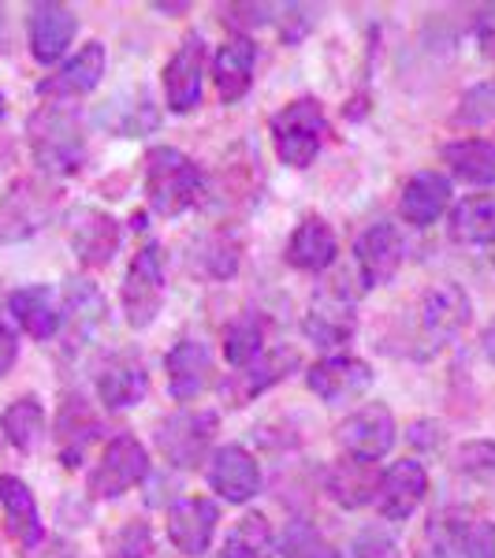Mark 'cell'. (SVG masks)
<instances>
[{
    "label": "cell",
    "instance_id": "6da1fadb",
    "mask_svg": "<svg viewBox=\"0 0 495 558\" xmlns=\"http://www.w3.org/2000/svg\"><path fill=\"white\" fill-rule=\"evenodd\" d=\"M26 134H31V153L38 160V168L52 175H71L83 168L86 160V138L83 128H79V116L68 112V108H41V112L31 116L26 123Z\"/></svg>",
    "mask_w": 495,
    "mask_h": 558
},
{
    "label": "cell",
    "instance_id": "7a4b0ae2",
    "mask_svg": "<svg viewBox=\"0 0 495 558\" xmlns=\"http://www.w3.org/2000/svg\"><path fill=\"white\" fill-rule=\"evenodd\" d=\"M146 194L153 213L179 216L186 213L202 194V172L186 153L176 146H157L146 157Z\"/></svg>",
    "mask_w": 495,
    "mask_h": 558
},
{
    "label": "cell",
    "instance_id": "3957f363",
    "mask_svg": "<svg viewBox=\"0 0 495 558\" xmlns=\"http://www.w3.org/2000/svg\"><path fill=\"white\" fill-rule=\"evenodd\" d=\"M324 134H328V120H324V108L313 97H299L273 116V146L276 157L291 168H310L313 157L324 146Z\"/></svg>",
    "mask_w": 495,
    "mask_h": 558
},
{
    "label": "cell",
    "instance_id": "277c9868",
    "mask_svg": "<svg viewBox=\"0 0 495 558\" xmlns=\"http://www.w3.org/2000/svg\"><path fill=\"white\" fill-rule=\"evenodd\" d=\"M160 305H165V254L157 242H149L134 254L128 279H123V310H128L131 328H149Z\"/></svg>",
    "mask_w": 495,
    "mask_h": 558
},
{
    "label": "cell",
    "instance_id": "5b68a950",
    "mask_svg": "<svg viewBox=\"0 0 495 558\" xmlns=\"http://www.w3.org/2000/svg\"><path fill=\"white\" fill-rule=\"evenodd\" d=\"M149 476V454L134 436H116L105 447L101 462L94 465L86 488L94 499H120L123 492H131L134 484H142Z\"/></svg>",
    "mask_w": 495,
    "mask_h": 558
},
{
    "label": "cell",
    "instance_id": "8992f818",
    "mask_svg": "<svg viewBox=\"0 0 495 558\" xmlns=\"http://www.w3.org/2000/svg\"><path fill=\"white\" fill-rule=\"evenodd\" d=\"M213 432H216V413H176L168 417L165 425L157 432V447L160 454L168 458L179 470H194L197 462L205 458L213 444Z\"/></svg>",
    "mask_w": 495,
    "mask_h": 558
},
{
    "label": "cell",
    "instance_id": "52a82bcc",
    "mask_svg": "<svg viewBox=\"0 0 495 558\" xmlns=\"http://www.w3.org/2000/svg\"><path fill=\"white\" fill-rule=\"evenodd\" d=\"M470 294L458 283H436L425 291L421 299V336H425L428 347H444L451 343L458 331L470 324Z\"/></svg>",
    "mask_w": 495,
    "mask_h": 558
},
{
    "label": "cell",
    "instance_id": "ba28073f",
    "mask_svg": "<svg viewBox=\"0 0 495 558\" xmlns=\"http://www.w3.org/2000/svg\"><path fill=\"white\" fill-rule=\"evenodd\" d=\"M425 492H428L425 465L413 462V458H402V462H395L381 473L373 499H376V510L388 521H407L413 510L421 507Z\"/></svg>",
    "mask_w": 495,
    "mask_h": 558
},
{
    "label": "cell",
    "instance_id": "9c48e42d",
    "mask_svg": "<svg viewBox=\"0 0 495 558\" xmlns=\"http://www.w3.org/2000/svg\"><path fill=\"white\" fill-rule=\"evenodd\" d=\"M339 444H343V451L350 458H358V462H369L373 465L376 458H384L391 451L395 444V417L388 407H365L358 410L354 417L343 421V428H339Z\"/></svg>",
    "mask_w": 495,
    "mask_h": 558
},
{
    "label": "cell",
    "instance_id": "30bf717a",
    "mask_svg": "<svg viewBox=\"0 0 495 558\" xmlns=\"http://www.w3.org/2000/svg\"><path fill=\"white\" fill-rule=\"evenodd\" d=\"M305 336L317 347H339L354 336L358 317H354V299H347L343 287H324V291L313 299L310 313L302 320Z\"/></svg>",
    "mask_w": 495,
    "mask_h": 558
},
{
    "label": "cell",
    "instance_id": "8fae6325",
    "mask_svg": "<svg viewBox=\"0 0 495 558\" xmlns=\"http://www.w3.org/2000/svg\"><path fill=\"white\" fill-rule=\"evenodd\" d=\"M402 254H407V246H402V231L395 228V223H388V220L373 223V228H369L365 235L358 239V246H354V257H358V272H362V283H365V287L388 283V279H391L395 272H399Z\"/></svg>",
    "mask_w": 495,
    "mask_h": 558
},
{
    "label": "cell",
    "instance_id": "7c38bea8",
    "mask_svg": "<svg viewBox=\"0 0 495 558\" xmlns=\"http://www.w3.org/2000/svg\"><path fill=\"white\" fill-rule=\"evenodd\" d=\"M209 484L220 499L228 502H246L261 492V465L246 447H220L209 458Z\"/></svg>",
    "mask_w": 495,
    "mask_h": 558
},
{
    "label": "cell",
    "instance_id": "4fadbf2b",
    "mask_svg": "<svg viewBox=\"0 0 495 558\" xmlns=\"http://www.w3.org/2000/svg\"><path fill=\"white\" fill-rule=\"evenodd\" d=\"M202 75H205V41L186 38L176 57L165 64V97L172 112H191L202 101Z\"/></svg>",
    "mask_w": 495,
    "mask_h": 558
},
{
    "label": "cell",
    "instance_id": "5bb4252c",
    "mask_svg": "<svg viewBox=\"0 0 495 558\" xmlns=\"http://www.w3.org/2000/svg\"><path fill=\"white\" fill-rule=\"evenodd\" d=\"M305 384H310V391L324 402H347V399H358L362 391H369L373 368H369L362 357H347V354L324 357V362L310 368Z\"/></svg>",
    "mask_w": 495,
    "mask_h": 558
},
{
    "label": "cell",
    "instance_id": "9a60e30c",
    "mask_svg": "<svg viewBox=\"0 0 495 558\" xmlns=\"http://www.w3.org/2000/svg\"><path fill=\"white\" fill-rule=\"evenodd\" d=\"M79 31L75 12L64 4H34L31 23H26V38H31V52L38 64H52L68 52L71 38Z\"/></svg>",
    "mask_w": 495,
    "mask_h": 558
},
{
    "label": "cell",
    "instance_id": "2e32d148",
    "mask_svg": "<svg viewBox=\"0 0 495 558\" xmlns=\"http://www.w3.org/2000/svg\"><path fill=\"white\" fill-rule=\"evenodd\" d=\"M165 368H168V391H172V399L191 402L194 395H202L205 387H209V376H213L209 347H205L202 339H179V343L168 350Z\"/></svg>",
    "mask_w": 495,
    "mask_h": 558
},
{
    "label": "cell",
    "instance_id": "e0dca14e",
    "mask_svg": "<svg viewBox=\"0 0 495 558\" xmlns=\"http://www.w3.org/2000/svg\"><path fill=\"white\" fill-rule=\"evenodd\" d=\"M216 502L209 499H183L168 510V539L176 544V551L183 555H205L216 533Z\"/></svg>",
    "mask_w": 495,
    "mask_h": 558
},
{
    "label": "cell",
    "instance_id": "ac0fdd59",
    "mask_svg": "<svg viewBox=\"0 0 495 558\" xmlns=\"http://www.w3.org/2000/svg\"><path fill=\"white\" fill-rule=\"evenodd\" d=\"M71 250L86 268H101L120 250V223L101 209H79L71 223Z\"/></svg>",
    "mask_w": 495,
    "mask_h": 558
},
{
    "label": "cell",
    "instance_id": "d6986e66",
    "mask_svg": "<svg viewBox=\"0 0 495 558\" xmlns=\"http://www.w3.org/2000/svg\"><path fill=\"white\" fill-rule=\"evenodd\" d=\"M299 365V354L294 350H273V354H265L261 350V357H254L250 365H242L239 373H231L228 380H224V399H231V407H246L254 395H261L265 387H273L276 380H283L287 368Z\"/></svg>",
    "mask_w": 495,
    "mask_h": 558
},
{
    "label": "cell",
    "instance_id": "ffe728a7",
    "mask_svg": "<svg viewBox=\"0 0 495 558\" xmlns=\"http://www.w3.org/2000/svg\"><path fill=\"white\" fill-rule=\"evenodd\" d=\"M105 45L101 41H89L79 49V57H71L64 68L57 71V75L41 78L38 83V94L41 97H57V101H64V97H79V94H89L97 83H101L105 75Z\"/></svg>",
    "mask_w": 495,
    "mask_h": 558
},
{
    "label": "cell",
    "instance_id": "44dd1931",
    "mask_svg": "<svg viewBox=\"0 0 495 558\" xmlns=\"http://www.w3.org/2000/svg\"><path fill=\"white\" fill-rule=\"evenodd\" d=\"M451 205V179L439 172H418L402 186V220L413 223V228H428L436 223L444 209Z\"/></svg>",
    "mask_w": 495,
    "mask_h": 558
},
{
    "label": "cell",
    "instance_id": "7402d4cb",
    "mask_svg": "<svg viewBox=\"0 0 495 558\" xmlns=\"http://www.w3.org/2000/svg\"><path fill=\"white\" fill-rule=\"evenodd\" d=\"M254 64H257V45L250 38H228L220 45V52L213 60V78L228 105L246 97L250 83H254Z\"/></svg>",
    "mask_w": 495,
    "mask_h": 558
},
{
    "label": "cell",
    "instance_id": "603a6c76",
    "mask_svg": "<svg viewBox=\"0 0 495 558\" xmlns=\"http://www.w3.org/2000/svg\"><path fill=\"white\" fill-rule=\"evenodd\" d=\"M97 432H101V421L89 410V402L79 399V395H68L57 417V447H60V462L68 470H75L79 458L86 454V447L97 439Z\"/></svg>",
    "mask_w": 495,
    "mask_h": 558
},
{
    "label": "cell",
    "instance_id": "cb8c5ba5",
    "mask_svg": "<svg viewBox=\"0 0 495 558\" xmlns=\"http://www.w3.org/2000/svg\"><path fill=\"white\" fill-rule=\"evenodd\" d=\"M339 242L336 231L321 220V216H310L294 228L291 242H287V265H294L299 272H324V268L336 260Z\"/></svg>",
    "mask_w": 495,
    "mask_h": 558
},
{
    "label": "cell",
    "instance_id": "d4e9b609",
    "mask_svg": "<svg viewBox=\"0 0 495 558\" xmlns=\"http://www.w3.org/2000/svg\"><path fill=\"white\" fill-rule=\"evenodd\" d=\"M52 213V197L34 183H15L12 194L0 205V239H23L41 228V220Z\"/></svg>",
    "mask_w": 495,
    "mask_h": 558
},
{
    "label": "cell",
    "instance_id": "484cf974",
    "mask_svg": "<svg viewBox=\"0 0 495 558\" xmlns=\"http://www.w3.org/2000/svg\"><path fill=\"white\" fill-rule=\"evenodd\" d=\"M146 391H149V376L134 357H112L101 368V376H97V395H101L108 410H128L134 402L146 399Z\"/></svg>",
    "mask_w": 495,
    "mask_h": 558
},
{
    "label": "cell",
    "instance_id": "4316f807",
    "mask_svg": "<svg viewBox=\"0 0 495 558\" xmlns=\"http://www.w3.org/2000/svg\"><path fill=\"white\" fill-rule=\"evenodd\" d=\"M8 310L31 339H52L60 331V320H64L49 287H20L8 299Z\"/></svg>",
    "mask_w": 495,
    "mask_h": 558
},
{
    "label": "cell",
    "instance_id": "83f0119b",
    "mask_svg": "<svg viewBox=\"0 0 495 558\" xmlns=\"http://www.w3.org/2000/svg\"><path fill=\"white\" fill-rule=\"evenodd\" d=\"M0 507L8 518V533L20 539L23 547L41 544V518H38V502H34L31 488L20 476H0Z\"/></svg>",
    "mask_w": 495,
    "mask_h": 558
},
{
    "label": "cell",
    "instance_id": "f1b7e54d",
    "mask_svg": "<svg viewBox=\"0 0 495 558\" xmlns=\"http://www.w3.org/2000/svg\"><path fill=\"white\" fill-rule=\"evenodd\" d=\"M444 165L473 186H495V146L481 138H466L444 146Z\"/></svg>",
    "mask_w": 495,
    "mask_h": 558
},
{
    "label": "cell",
    "instance_id": "f546056e",
    "mask_svg": "<svg viewBox=\"0 0 495 558\" xmlns=\"http://www.w3.org/2000/svg\"><path fill=\"white\" fill-rule=\"evenodd\" d=\"M376 476L369 470V462H358V458H343L328 470V495L339 502V507H362L376 495Z\"/></svg>",
    "mask_w": 495,
    "mask_h": 558
},
{
    "label": "cell",
    "instance_id": "4dcf8cb0",
    "mask_svg": "<svg viewBox=\"0 0 495 558\" xmlns=\"http://www.w3.org/2000/svg\"><path fill=\"white\" fill-rule=\"evenodd\" d=\"M451 235L455 242H470V246L495 242V194L466 197L451 213Z\"/></svg>",
    "mask_w": 495,
    "mask_h": 558
},
{
    "label": "cell",
    "instance_id": "1f68e13d",
    "mask_svg": "<svg viewBox=\"0 0 495 558\" xmlns=\"http://www.w3.org/2000/svg\"><path fill=\"white\" fill-rule=\"evenodd\" d=\"M276 536L265 514H246L236 521L228 536H224L220 558H273Z\"/></svg>",
    "mask_w": 495,
    "mask_h": 558
},
{
    "label": "cell",
    "instance_id": "d6a6232c",
    "mask_svg": "<svg viewBox=\"0 0 495 558\" xmlns=\"http://www.w3.org/2000/svg\"><path fill=\"white\" fill-rule=\"evenodd\" d=\"M0 428H4L8 444L20 447V451H34L45 436V410L34 395H23L12 407L0 413Z\"/></svg>",
    "mask_w": 495,
    "mask_h": 558
},
{
    "label": "cell",
    "instance_id": "836d02e7",
    "mask_svg": "<svg viewBox=\"0 0 495 558\" xmlns=\"http://www.w3.org/2000/svg\"><path fill=\"white\" fill-rule=\"evenodd\" d=\"M64 313L75 328V339H89L105 320V302L97 294V287H89L86 279H68L64 291Z\"/></svg>",
    "mask_w": 495,
    "mask_h": 558
},
{
    "label": "cell",
    "instance_id": "e575fe53",
    "mask_svg": "<svg viewBox=\"0 0 495 558\" xmlns=\"http://www.w3.org/2000/svg\"><path fill=\"white\" fill-rule=\"evenodd\" d=\"M261 339H265V324L254 313H242L224 328V354H228V362L242 368L250 365L254 357H261Z\"/></svg>",
    "mask_w": 495,
    "mask_h": 558
},
{
    "label": "cell",
    "instance_id": "d590c367",
    "mask_svg": "<svg viewBox=\"0 0 495 558\" xmlns=\"http://www.w3.org/2000/svg\"><path fill=\"white\" fill-rule=\"evenodd\" d=\"M149 547H153V536H149L146 521H128V525H120L105 539L108 558H146Z\"/></svg>",
    "mask_w": 495,
    "mask_h": 558
},
{
    "label": "cell",
    "instance_id": "8d00e7d4",
    "mask_svg": "<svg viewBox=\"0 0 495 558\" xmlns=\"http://www.w3.org/2000/svg\"><path fill=\"white\" fill-rule=\"evenodd\" d=\"M283 555L287 558H339L336 547L324 539L317 529H310L305 521H294L283 536Z\"/></svg>",
    "mask_w": 495,
    "mask_h": 558
},
{
    "label": "cell",
    "instance_id": "74e56055",
    "mask_svg": "<svg viewBox=\"0 0 495 558\" xmlns=\"http://www.w3.org/2000/svg\"><path fill=\"white\" fill-rule=\"evenodd\" d=\"M458 123H470V128H481V123H492L495 120V83H481L473 86L470 94L462 97L455 112Z\"/></svg>",
    "mask_w": 495,
    "mask_h": 558
},
{
    "label": "cell",
    "instance_id": "f35d334b",
    "mask_svg": "<svg viewBox=\"0 0 495 558\" xmlns=\"http://www.w3.org/2000/svg\"><path fill=\"white\" fill-rule=\"evenodd\" d=\"M354 555L358 558H395V539L388 533H376V529H369V533L358 536Z\"/></svg>",
    "mask_w": 495,
    "mask_h": 558
},
{
    "label": "cell",
    "instance_id": "ab89813d",
    "mask_svg": "<svg viewBox=\"0 0 495 558\" xmlns=\"http://www.w3.org/2000/svg\"><path fill=\"white\" fill-rule=\"evenodd\" d=\"M15 357H20V343H15V336L12 331L0 324V376L8 373V368L15 365Z\"/></svg>",
    "mask_w": 495,
    "mask_h": 558
},
{
    "label": "cell",
    "instance_id": "60d3db41",
    "mask_svg": "<svg viewBox=\"0 0 495 558\" xmlns=\"http://www.w3.org/2000/svg\"><path fill=\"white\" fill-rule=\"evenodd\" d=\"M484 354H488V362L495 365V320L488 324V331H484Z\"/></svg>",
    "mask_w": 495,
    "mask_h": 558
},
{
    "label": "cell",
    "instance_id": "b9f144b4",
    "mask_svg": "<svg viewBox=\"0 0 495 558\" xmlns=\"http://www.w3.org/2000/svg\"><path fill=\"white\" fill-rule=\"evenodd\" d=\"M0 116H4V97H0Z\"/></svg>",
    "mask_w": 495,
    "mask_h": 558
}]
</instances>
